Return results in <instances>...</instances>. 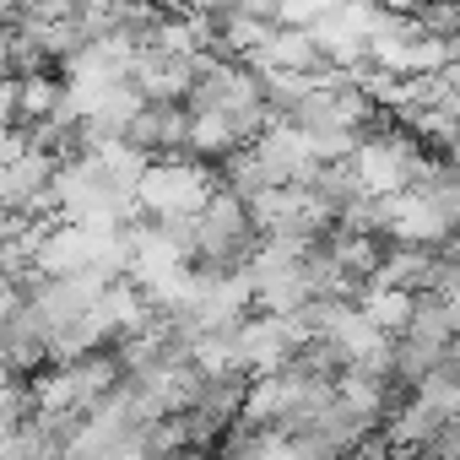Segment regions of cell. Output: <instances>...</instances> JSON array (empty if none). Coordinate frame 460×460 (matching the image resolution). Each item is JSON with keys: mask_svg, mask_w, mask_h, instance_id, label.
Instances as JSON below:
<instances>
[{"mask_svg": "<svg viewBox=\"0 0 460 460\" xmlns=\"http://www.w3.org/2000/svg\"><path fill=\"white\" fill-rule=\"evenodd\" d=\"M211 190H217V168H206L195 157H163V163H146L141 168L136 206L152 222H179V217H195Z\"/></svg>", "mask_w": 460, "mask_h": 460, "instance_id": "6da1fadb", "label": "cell"}, {"mask_svg": "<svg viewBox=\"0 0 460 460\" xmlns=\"http://www.w3.org/2000/svg\"><path fill=\"white\" fill-rule=\"evenodd\" d=\"M119 141H125L130 152H141L146 163L184 157V141H190V109H184V103H136V114L125 119Z\"/></svg>", "mask_w": 460, "mask_h": 460, "instance_id": "7a4b0ae2", "label": "cell"}]
</instances>
